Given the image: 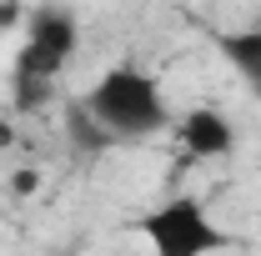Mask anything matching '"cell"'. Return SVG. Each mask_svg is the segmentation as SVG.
Here are the masks:
<instances>
[{
    "instance_id": "obj_1",
    "label": "cell",
    "mask_w": 261,
    "mask_h": 256,
    "mask_svg": "<svg viewBox=\"0 0 261 256\" xmlns=\"http://www.w3.org/2000/svg\"><path fill=\"white\" fill-rule=\"evenodd\" d=\"M81 106L91 111L111 141H146V136H161L171 126V111H166V96L156 86V75H146L141 65H111L96 86L81 96Z\"/></svg>"
},
{
    "instance_id": "obj_2",
    "label": "cell",
    "mask_w": 261,
    "mask_h": 256,
    "mask_svg": "<svg viewBox=\"0 0 261 256\" xmlns=\"http://www.w3.org/2000/svg\"><path fill=\"white\" fill-rule=\"evenodd\" d=\"M136 231L151 246V256H211L236 246V236L206 211L201 196H166L136 221Z\"/></svg>"
},
{
    "instance_id": "obj_3",
    "label": "cell",
    "mask_w": 261,
    "mask_h": 256,
    "mask_svg": "<svg viewBox=\"0 0 261 256\" xmlns=\"http://www.w3.org/2000/svg\"><path fill=\"white\" fill-rule=\"evenodd\" d=\"M75 45H81V25H75V15L61 10V5H40L25 15V40H20V50H15V75H31V81H56L70 56H75Z\"/></svg>"
},
{
    "instance_id": "obj_4",
    "label": "cell",
    "mask_w": 261,
    "mask_h": 256,
    "mask_svg": "<svg viewBox=\"0 0 261 256\" xmlns=\"http://www.w3.org/2000/svg\"><path fill=\"white\" fill-rule=\"evenodd\" d=\"M176 136H181L186 156H196V161H221V156H231V146H236V126H231L216 106H191V111L176 121Z\"/></svg>"
},
{
    "instance_id": "obj_5",
    "label": "cell",
    "mask_w": 261,
    "mask_h": 256,
    "mask_svg": "<svg viewBox=\"0 0 261 256\" xmlns=\"http://www.w3.org/2000/svg\"><path fill=\"white\" fill-rule=\"evenodd\" d=\"M221 56L236 65V75L251 86V96L261 100V31H226L221 35Z\"/></svg>"
},
{
    "instance_id": "obj_6",
    "label": "cell",
    "mask_w": 261,
    "mask_h": 256,
    "mask_svg": "<svg viewBox=\"0 0 261 256\" xmlns=\"http://www.w3.org/2000/svg\"><path fill=\"white\" fill-rule=\"evenodd\" d=\"M61 116H65V121H61V126H65V141H70L81 156H100V151H111V146H116V141H111V136L91 121V111H86L81 100H65Z\"/></svg>"
},
{
    "instance_id": "obj_7",
    "label": "cell",
    "mask_w": 261,
    "mask_h": 256,
    "mask_svg": "<svg viewBox=\"0 0 261 256\" xmlns=\"http://www.w3.org/2000/svg\"><path fill=\"white\" fill-rule=\"evenodd\" d=\"M10 91H15V106H20V111H40V106L50 100V86H45V81L15 75V70H10Z\"/></svg>"
},
{
    "instance_id": "obj_8",
    "label": "cell",
    "mask_w": 261,
    "mask_h": 256,
    "mask_svg": "<svg viewBox=\"0 0 261 256\" xmlns=\"http://www.w3.org/2000/svg\"><path fill=\"white\" fill-rule=\"evenodd\" d=\"M15 146H20V131H15L5 116H0V151H15Z\"/></svg>"
},
{
    "instance_id": "obj_9",
    "label": "cell",
    "mask_w": 261,
    "mask_h": 256,
    "mask_svg": "<svg viewBox=\"0 0 261 256\" xmlns=\"http://www.w3.org/2000/svg\"><path fill=\"white\" fill-rule=\"evenodd\" d=\"M10 186H15L20 196H31V191H35V171H15V181H10Z\"/></svg>"
}]
</instances>
